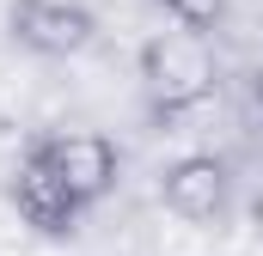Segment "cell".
Wrapping results in <instances>:
<instances>
[{"mask_svg":"<svg viewBox=\"0 0 263 256\" xmlns=\"http://www.w3.org/2000/svg\"><path fill=\"white\" fill-rule=\"evenodd\" d=\"M135 73H141L147 110H153L159 122H172V116H190L196 104L214 98V86H220V55H214L208 31L178 25V31H159V37L141 43Z\"/></svg>","mask_w":263,"mask_h":256,"instance_id":"6da1fadb","label":"cell"},{"mask_svg":"<svg viewBox=\"0 0 263 256\" xmlns=\"http://www.w3.org/2000/svg\"><path fill=\"white\" fill-rule=\"evenodd\" d=\"M31 153H37L86 207H98L104 195L117 189V177H123V153H117V140H104L98 128H55V134H37Z\"/></svg>","mask_w":263,"mask_h":256,"instance_id":"7a4b0ae2","label":"cell"},{"mask_svg":"<svg viewBox=\"0 0 263 256\" xmlns=\"http://www.w3.org/2000/svg\"><path fill=\"white\" fill-rule=\"evenodd\" d=\"M257 104H263V73H257Z\"/></svg>","mask_w":263,"mask_h":256,"instance_id":"ba28073f","label":"cell"},{"mask_svg":"<svg viewBox=\"0 0 263 256\" xmlns=\"http://www.w3.org/2000/svg\"><path fill=\"white\" fill-rule=\"evenodd\" d=\"M12 214H18V226H31L37 238H73V226H80V214H86V201L67 189L62 177L25 146V159H18V171H12Z\"/></svg>","mask_w":263,"mask_h":256,"instance_id":"5b68a950","label":"cell"},{"mask_svg":"<svg viewBox=\"0 0 263 256\" xmlns=\"http://www.w3.org/2000/svg\"><path fill=\"white\" fill-rule=\"evenodd\" d=\"M178 25H190V31H214L220 18H227V0H159Z\"/></svg>","mask_w":263,"mask_h":256,"instance_id":"8992f818","label":"cell"},{"mask_svg":"<svg viewBox=\"0 0 263 256\" xmlns=\"http://www.w3.org/2000/svg\"><path fill=\"white\" fill-rule=\"evenodd\" d=\"M159 201L184 226H220L233 214V171L214 153H184L159 171Z\"/></svg>","mask_w":263,"mask_h":256,"instance_id":"277c9868","label":"cell"},{"mask_svg":"<svg viewBox=\"0 0 263 256\" xmlns=\"http://www.w3.org/2000/svg\"><path fill=\"white\" fill-rule=\"evenodd\" d=\"M251 232L263 238V189H257V201H251Z\"/></svg>","mask_w":263,"mask_h":256,"instance_id":"52a82bcc","label":"cell"},{"mask_svg":"<svg viewBox=\"0 0 263 256\" xmlns=\"http://www.w3.org/2000/svg\"><path fill=\"white\" fill-rule=\"evenodd\" d=\"M6 31L18 49L43 55V61H67V55H86L98 43V18L92 6L80 0H12L6 6Z\"/></svg>","mask_w":263,"mask_h":256,"instance_id":"3957f363","label":"cell"}]
</instances>
